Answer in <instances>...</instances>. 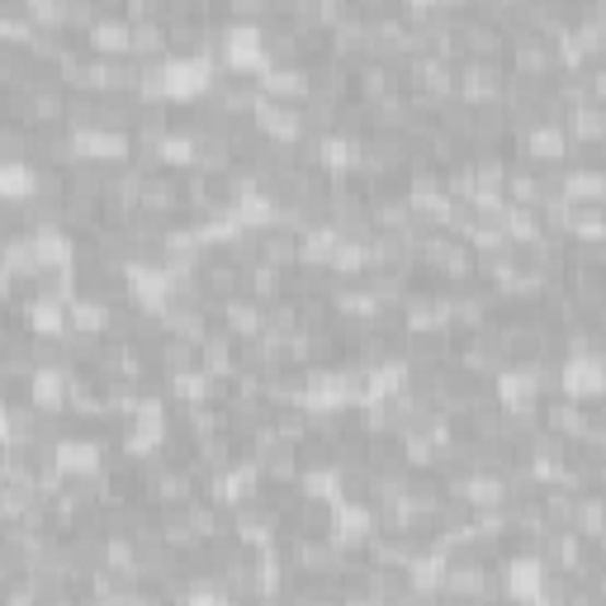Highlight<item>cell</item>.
Instances as JSON below:
<instances>
[{
    "mask_svg": "<svg viewBox=\"0 0 606 606\" xmlns=\"http://www.w3.org/2000/svg\"><path fill=\"white\" fill-rule=\"evenodd\" d=\"M308 95L327 100V105H341L351 95V67L341 57H323V62H308Z\"/></svg>",
    "mask_w": 606,
    "mask_h": 606,
    "instance_id": "6da1fadb",
    "label": "cell"
},
{
    "mask_svg": "<svg viewBox=\"0 0 606 606\" xmlns=\"http://www.w3.org/2000/svg\"><path fill=\"white\" fill-rule=\"evenodd\" d=\"M128 38H133V24L124 20V14H100V20L85 28V43H91V53H100V57H119V53H128Z\"/></svg>",
    "mask_w": 606,
    "mask_h": 606,
    "instance_id": "7a4b0ae2",
    "label": "cell"
},
{
    "mask_svg": "<svg viewBox=\"0 0 606 606\" xmlns=\"http://www.w3.org/2000/svg\"><path fill=\"white\" fill-rule=\"evenodd\" d=\"M128 53L142 57V62H162L166 57V24L162 20H138L133 38H128Z\"/></svg>",
    "mask_w": 606,
    "mask_h": 606,
    "instance_id": "3957f363",
    "label": "cell"
},
{
    "mask_svg": "<svg viewBox=\"0 0 606 606\" xmlns=\"http://www.w3.org/2000/svg\"><path fill=\"white\" fill-rule=\"evenodd\" d=\"M34 195V162H0V199L20 205Z\"/></svg>",
    "mask_w": 606,
    "mask_h": 606,
    "instance_id": "277c9868",
    "label": "cell"
},
{
    "mask_svg": "<svg viewBox=\"0 0 606 606\" xmlns=\"http://www.w3.org/2000/svg\"><path fill=\"white\" fill-rule=\"evenodd\" d=\"M270 422H276L280 441H290V445H299L303 436H313V431H308V408H303V403H284V408H270Z\"/></svg>",
    "mask_w": 606,
    "mask_h": 606,
    "instance_id": "5b68a950",
    "label": "cell"
},
{
    "mask_svg": "<svg viewBox=\"0 0 606 606\" xmlns=\"http://www.w3.org/2000/svg\"><path fill=\"white\" fill-rule=\"evenodd\" d=\"M0 162H28V124L0 119Z\"/></svg>",
    "mask_w": 606,
    "mask_h": 606,
    "instance_id": "8992f818",
    "label": "cell"
},
{
    "mask_svg": "<svg viewBox=\"0 0 606 606\" xmlns=\"http://www.w3.org/2000/svg\"><path fill=\"white\" fill-rule=\"evenodd\" d=\"M270 10H276V0H228V14H233V24H261Z\"/></svg>",
    "mask_w": 606,
    "mask_h": 606,
    "instance_id": "52a82bcc",
    "label": "cell"
},
{
    "mask_svg": "<svg viewBox=\"0 0 606 606\" xmlns=\"http://www.w3.org/2000/svg\"><path fill=\"white\" fill-rule=\"evenodd\" d=\"M124 20L138 24V20H162V0H124Z\"/></svg>",
    "mask_w": 606,
    "mask_h": 606,
    "instance_id": "ba28073f",
    "label": "cell"
}]
</instances>
